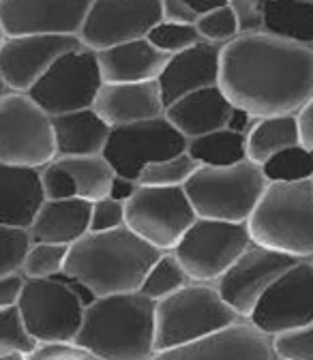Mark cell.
Listing matches in <instances>:
<instances>
[{
    "label": "cell",
    "instance_id": "1",
    "mask_svg": "<svg viewBox=\"0 0 313 360\" xmlns=\"http://www.w3.org/2000/svg\"><path fill=\"white\" fill-rule=\"evenodd\" d=\"M219 86L255 118L298 114L313 99V48L268 32L223 45Z\"/></svg>",
    "mask_w": 313,
    "mask_h": 360
},
{
    "label": "cell",
    "instance_id": "2",
    "mask_svg": "<svg viewBox=\"0 0 313 360\" xmlns=\"http://www.w3.org/2000/svg\"><path fill=\"white\" fill-rule=\"evenodd\" d=\"M161 253L127 225L110 232H88L71 245L65 273L82 281L97 298L140 292Z\"/></svg>",
    "mask_w": 313,
    "mask_h": 360
},
{
    "label": "cell",
    "instance_id": "3",
    "mask_svg": "<svg viewBox=\"0 0 313 360\" xmlns=\"http://www.w3.org/2000/svg\"><path fill=\"white\" fill-rule=\"evenodd\" d=\"M155 307L142 292L101 296L84 309L75 343L101 360H148L155 354Z\"/></svg>",
    "mask_w": 313,
    "mask_h": 360
},
{
    "label": "cell",
    "instance_id": "4",
    "mask_svg": "<svg viewBox=\"0 0 313 360\" xmlns=\"http://www.w3.org/2000/svg\"><path fill=\"white\" fill-rule=\"evenodd\" d=\"M253 243L298 259L313 255V180L268 183L247 221Z\"/></svg>",
    "mask_w": 313,
    "mask_h": 360
},
{
    "label": "cell",
    "instance_id": "5",
    "mask_svg": "<svg viewBox=\"0 0 313 360\" xmlns=\"http://www.w3.org/2000/svg\"><path fill=\"white\" fill-rule=\"evenodd\" d=\"M241 320L215 283L191 281L172 296L157 300L155 352L193 343Z\"/></svg>",
    "mask_w": 313,
    "mask_h": 360
},
{
    "label": "cell",
    "instance_id": "6",
    "mask_svg": "<svg viewBox=\"0 0 313 360\" xmlns=\"http://www.w3.org/2000/svg\"><path fill=\"white\" fill-rule=\"evenodd\" d=\"M266 187L262 165L245 159L223 167L200 165L187 180L185 191L198 217L247 223Z\"/></svg>",
    "mask_w": 313,
    "mask_h": 360
},
{
    "label": "cell",
    "instance_id": "7",
    "mask_svg": "<svg viewBox=\"0 0 313 360\" xmlns=\"http://www.w3.org/2000/svg\"><path fill=\"white\" fill-rule=\"evenodd\" d=\"M251 243L247 223L198 217L172 253L183 264L191 281L217 283Z\"/></svg>",
    "mask_w": 313,
    "mask_h": 360
},
{
    "label": "cell",
    "instance_id": "8",
    "mask_svg": "<svg viewBox=\"0 0 313 360\" xmlns=\"http://www.w3.org/2000/svg\"><path fill=\"white\" fill-rule=\"evenodd\" d=\"M103 84L97 52L79 45L63 54L26 95L46 114L58 116L95 108Z\"/></svg>",
    "mask_w": 313,
    "mask_h": 360
},
{
    "label": "cell",
    "instance_id": "9",
    "mask_svg": "<svg viewBox=\"0 0 313 360\" xmlns=\"http://www.w3.org/2000/svg\"><path fill=\"white\" fill-rule=\"evenodd\" d=\"M54 159L52 116L26 93H9L0 101V161L43 167Z\"/></svg>",
    "mask_w": 313,
    "mask_h": 360
},
{
    "label": "cell",
    "instance_id": "10",
    "mask_svg": "<svg viewBox=\"0 0 313 360\" xmlns=\"http://www.w3.org/2000/svg\"><path fill=\"white\" fill-rule=\"evenodd\" d=\"M127 228L159 251H172L198 219L185 187H138L124 204Z\"/></svg>",
    "mask_w": 313,
    "mask_h": 360
},
{
    "label": "cell",
    "instance_id": "11",
    "mask_svg": "<svg viewBox=\"0 0 313 360\" xmlns=\"http://www.w3.org/2000/svg\"><path fill=\"white\" fill-rule=\"evenodd\" d=\"M84 302L63 279H26L18 311L37 343L75 341L84 322Z\"/></svg>",
    "mask_w": 313,
    "mask_h": 360
},
{
    "label": "cell",
    "instance_id": "12",
    "mask_svg": "<svg viewBox=\"0 0 313 360\" xmlns=\"http://www.w3.org/2000/svg\"><path fill=\"white\" fill-rule=\"evenodd\" d=\"M187 148L189 140L163 114L142 122L112 127L103 157L118 176L138 180L146 165L183 155Z\"/></svg>",
    "mask_w": 313,
    "mask_h": 360
},
{
    "label": "cell",
    "instance_id": "13",
    "mask_svg": "<svg viewBox=\"0 0 313 360\" xmlns=\"http://www.w3.org/2000/svg\"><path fill=\"white\" fill-rule=\"evenodd\" d=\"M257 330L277 337L313 322V268L296 262L268 288L247 318Z\"/></svg>",
    "mask_w": 313,
    "mask_h": 360
},
{
    "label": "cell",
    "instance_id": "14",
    "mask_svg": "<svg viewBox=\"0 0 313 360\" xmlns=\"http://www.w3.org/2000/svg\"><path fill=\"white\" fill-rule=\"evenodd\" d=\"M161 22V0H93L77 32L82 45L95 52L148 37Z\"/></svg>",
    "mask_w": 313,
    "mask_h": 360
},
{
    "label": "cell",
    "instance_id": "15",
    "mask_svg": "<svg viewBox=\"0 0 313 360\" xmlns=\"http://www.w3.org/2000/svg\"><path fill=\"white\" fill-rule=\"evenodd\" d=\"M298 257L251 243L243 255L217 279V290L243 320H247L262 294L271 288Z\"/></svg>",
    "mask_w": 313,
    "mask_h": 360
},
{
    "label": "cell",
    "instance_id": "16",
    "mask_svg": "<svg viewBox=\"0 0 313 360\" xmlns=\"http://www.w3.org/2000/svg\"><path fill=\"white\" fill-rule=\"evenodd\" d=\"M79 45L77 34L7 37L0 48V75L13 93H28L63 54L77 50Z\"/></svg>",
    "mask_w": 313,
    "mask_h": 360
},
{
    "label": "cell",
    "instance_id": "17",
    "mask_svg": "<svg viewBox=\"0 0 313 360\" xmlns=\"http://www.w3.org/2000/svg\"><path fill=\"white\" fill-rule=\"evenodd\" d=\"M93 0H0L7 37L77 34Z\"/></svg>",
    "mask_w": 313,
    "mask_h": 360
},
{
    "label": "cell",
    "instance_id": "18",
    "mask_svg": "<svg viewBox=\"0 0 313 360\" xmlns=\"http://www.w3.org/2000/svg\"><path fill=\"white\" fill-rule=\"evenodd\" d=\"M273 337L241 320L187 345L155 352L148 360H275Z\"/></svg>",
    "mask_w": 313,
    "mask_h": 360
},
{
    "label": "cell",
    "instance_id": "19",
    "mask_svg": "<svg viewBox=\"0 0 313 360\" xmlns=\"http://www.w3.org/2000/svg\"><path fill=\"white\" fill-rule=\"evenodd\" d=\"M221 52L223 45L202 39L189 50L170 56L167 65L157 77L165 108L196 90L217 86L221 75Z\"/></svg>",
    "mask_w": 313,
    "mask_h": 360
},
{
    "label": "cell",
    "instance_id": "20",
    "mask_svg": "<svg viewBox=\"0 0 313 360\" xmlns=\"http://www.w3.org/2000/svg\"><path fill=\"white\" fill-rule=\"evenodd\" d=\"M46 200L41 167L0 161V225L28 230Z\"/></svg>",
    "mask_w": 313,
    "mask_h": 360
},
{
    "label": "cell",
    "instance_id": "21",
    "mask_svg": "<svg viewBox=\"0 0 313 360\" xmlns=\"http://www.w3.org/2000/svg\"><path fill=\"white\" fill-rule=\"evenodd\" d=\"M95 110L110 127L133 124L165 114V101L159 82H136V84H103Z\"/></svg>",
    "mask_w": 313,
    "mask_h": 360
},
{
    "label": "cell",
    "instance_id": "22",
    "mask_svg": "<svg viewBox=\"0 0 313 360\" xmlns=\"http://www.w3.org/2000/svg\"><path fill=\"white\" fill-rule=\"evenodd\" d=\"M232 108L234 103L217 84L174 101L165 108V116L187 140H193L210 131L226 129Z\"/></svg>",
    "mask_w": 313,
    "mask_h": 360
},
{
    "label": "cell",
    "instance_id": "23",
    "mask_svg": "<svg viewBox=\"0 0 313 360\" xmlns=\"http://www.w3.org/2000/svg\"><path fill=\"white\" fill-rule=\"evenodd\" d=\"M103 82L108 84H136L153 82L161 75L170 56L159 52L144 37L118 43L114 48L97 52Z\"/></svg>",
    "mask_w": 313,
    "mask_h": 360
},
{
    "label": "cell",
    "instance_id": "24",
    "mask_svg": "<svg viewBox=\"0 0 313 360\" xmlns=\"http://www.w3.org/2000/svg\"><path fill=\"white\" fill-rule=\"evenodd\" d=\"M93 202L82 198L46 200L28 228L32 243H52L71 247L91 232Z\"/></svg>",
    "mask_w": 313,
    "mask_h": 360
},
{
    "label": "cell",
    "instance_id": "25",
    "mask_svg": "<svg viewBox=\"0 0 313 360\" xmlns=\"http://www.w3.org/2000/svg\"><path fill=\"white\" fill-rule=\"evenodd\" d=\"M56 157L103 155L112 127L95 108L52 116Z\"/></svg>",
    "mask_w": 313,
    "mask_h": 360
},
{
    "label": "cell",
    "instance_id": "26",
    "mask_svg": "<svg viewBox=\"0 0 313 360\" xmlns=\"http://www.w3.org/2000/svg\"><path fill=\"white\" fill-rule=\"evenodd\" d=\"M302 142L298 114H279L257 118L247 133V159L264 163L273 155Z\"/></svg>",
    "mask_w": 313,
    "mask_h": 360
},
{
    "label": "cell",
    "instance_id": "27",
    "mask_svg": "<svg viewBox=\"0 0 313 360\" xmlns=\"http://www.w3.org/2000/svg\"><path fill=\"white\" fill-rule=\"evenodd\" d=\"M264 32L313 48V7L298 0H271Z\"/></svg>",
    "mask_w": 313,
    "mask_h": 360
},
{
    "label": "cell",
    "instance_id": "28",
    "mask_svg": "<svg viewBox=\"0 0 313 360\" xmlns=\"http://www.w3.org/2000/svg\"><path fill=\"white\" fill-rule=\"evenodd\" d=\"M187 153L193 157L198 165H208V167L241 163L247 159V135L230 129H217L206 135H200V138L189 140Z\"/></svg>",
    "mask_w": 313,
    "mask_h": 360
},
{
    "label": "cell",
    "instance_id": "29",
    "mask_svg": "<svg viewBox=\"0 0 313 360\" xmlns=\"http://www.w3.org/2000/svg\"><path fill=\"white\" fill-rule=\"evenodd\" d=\"M56 161L71 174L75 189H77V198L97 202L110 195V187H112L116 172L103 155L56 157Z\"/></svg>",
    "mask_w": 313,
    "mask_h": 360
},
{
    "label": "cell",
    "instance_id": "30",
    "mask_svg": "<svg viewBox=\"0 0 313 360\" xmlns=\"http://www.w3.org/2000/svg\"><path fill=\"white\" fill-rule=\"evenodd\" d=\"M191 283V277L172 251H163L146 273L140 292L151 300H163Z\"/></svg>",
    "mask_w": 313,
    "mask_h": 360
},
{
    "label": "cell",
    "instance_id": "31",
    "mask_svg": "<svg viewBox=\"0 0 313 360\" xmlns=\"http://www.w3.org/2000/svg\"><path fill=\"white\" fill-rule=\"evenodd\" d=\"M262 172L268 183H296L313 180V148L307 144L290 146L262 163Z\"/></svg>",
    "mask_w": 313,
    "mask_h": 360
},
{
    "label": "cell",
    "instance_id": "32",
    "mask_svg": "<svg viewBox=\"0 0 313 360\" xmlns=\"http://www.w3.org/2000/svg\"><path fill=\"white\" fill-rule=\"evenodd\" d=\"M198 163L189 153L176 155L146 165L138 178L142 187H185L187 180L198 172Z\"/></svg>",
    "mask_w": 313,
    "mask_h": 360
},
{
    "label": "cell",
    "instance_id": "33",
    "mask_svg": "<svg viewBox=\"0 0 313 360\" xmlns=\"http://www.w3.org/2000/svg\"><path fill=\"white\" fill-rule=\"evenodd\" d=\"M67 245H52V243H32L24 264L22 273L26 279H54L60 273H65L67 257H69Z\"/></svg>",
    "mask_w": 313,
    "mask_h": 360
},
{
    "label": "cell",
    "instance_id": "34",
    "mask_svg": "<svg viewBox=\"0 0 313 360\" xmlns=\"http://www.w3.org/2000/svg\"><path fill=\"white\" fill-rule=\"evenodd\" d=\"M155 48L167 56H174L178 52L189 50L191 45L200 43L202 37L196 26H185V24H170V22H159L146 37Z\"/></svg>",
    "mask_w": 313,
    "mask_h": 360
},
{
    "label": "cell",
    "instance_id": "35",
    "mask_svg": "<svg viewBox=\"0 0 313 360\" xmlns=\"http://www.w3.org/2000/svg\"><path fill=\"white\" fill-rule=\"evenodd\" d=\"M37 341L24 326V320L18 307L0 309V356L5 354H28Z\"/></svg>",
    "mask_w": 313,
    "mask_h": 360
},
{
    "label": "cell",
    "instance_id": "36",
    "mask_svg": "<svg viewBox=\"0 0 313 360\" xmlns=\"http://www.w3.org/2000/svg\"><path fill=\"white\" fill-rule=\"evenodd\" d=\"M196 28L204 41L219 43V45H228L230 41H234L241 34L238 20H236L234 11L230 9V5L215 9L206 15H200Z\"/></svg>",
    "mask_w": 313,
    "mask_h": 360
},
{
    "label": "cell",
    "instance_id": "37",
    "mask_svg": "<svg viewBox=\"0 0 313 360\" xmlns=\"http://www.w3.org/2000/svg\"><path fill=\"white\" fill-rule=\"evenodd\" d=\"M32 240L28 230H13L0 225V277L20 273Z\"/></svg>",
    "mask_w": 313,
    "mask_h": 360
},
{
    "label": "cell",
    "instance_id": "38",
    "mask_svg": "<svg viewBox=\"0 0 313 360\" xmlns=\"http://www.w3.org/2000/svg\"><path fill=\"white\" fill-rule=\"evenodd\" d=\"M275 354L290 360H313V322L273 337Z\"/></svg>",
    "mask_w": 313,
    "mask_h": 360
},
{
    "label": "cell",
    "instance_id": "39",
    "mask_svg": "<svg viewBox=\"0 0 313 360\" xmlns=\"http://www.w3.org/2000/svg\"><path fill=\"white\" fill-rule=\"evenodd\" d=\"M41 183L48 200H69L77 198V189L71 174L54 159L52 163L41 167Z\"/></svg>",
    "mask_w": 313,
    "mask_h": 360
},
{
    "label": "cell",
    "instance_id": "40",
    "mask_svg": "<svg viewBox=\"0 0 313 360\" xmlns=\"http://www.w3.org/2000/svg\"><path fill=\"white\" fill-rule=\"evenodd\" d=\"M127 225V212H124V202L103 198L93 202V212H91V232H110L118 230Z\"/></svg>",
    "mask_w": 313,
    "mask_h": 360
},
{
    "label": "cell",
    "instance_id": "41",
    "mask_svg": "<svg viewBox=\"0 0 313 360\" xmlns=\"http://www.w3.org/2000/svg\"><path fill=\"white\" fill-rule=\"evenodd\" d=\"M268 5H271V0H230V9L238 20L241 34L264 30V18Z\"/></svg>",
    "mask_w": 313,
    "mask_h": 360
},
{
    "label": "cell",
    "instance_id": "42",
    "mask_svg": "<svg viewBox=\"0 0 313 360\" xmlns=\"http://www.w3.org/2000/svg\"><path fill=\"white\" fill-rule=\"evenodd\" d=\"M24 356L26 360H84L91 354L75 341H43Z\"/></svg>",
    "mask_w": 313,
    "mask_h": 360
},
{
    "label": "cell",
    "instance_id": "43",
    "mask_svg": "<svg viewBox=\"0 0 313 360\" xmlns=\"http://www.w3.org/2000/svg\"><path fill=\"white\" fill-rule=\"evenodd\" d=\"M161 20L170 24L196 26L198 13L185 3V0H161Z\"/></svg>",
    "mask_w": 313,
    "mask_h": 360
},
{
    "label": "cell",
    "instance_id": "44",
    "mask_svg": "<svg viewBox=\"0 0 313 360\" xmlns=\"http://www.w3.org/2000/svg\"><path fill=\"white\" fill-rule=\"evenodd\" d=\"M26 277L20 270V273H11L0 277V309H9V307H18V300L22 296Z\"/></svg>",
    "mask_w": 313,
    "mask_h": 360
},
{
    "label": "cell",
    "instance_id": "45",
    "mask_svg": "<svg viewBox=\"0 0 313 360\" xmlns=\"http://www.w3.org/2000/svg\"><path fill=\"white\" fill-rule=\"evenodd\" d=\"M138 187H140L138 180H131V178H124V176H118V174H116L114 180H112V187H110V195H108V198L127 204L133 195H136Z\"/></svg>",
    "mask_w": 313,
    "mask_h": 360
},
{
    "label": "cell",
    "instance_id": "46",
    "mask_svg": "<svg viewBox=\"0 0 313 360\" xmlns=\"http://www.w3.org/2000/svg\"><path fill=\"white\" fill-rule=\"evenodd\" d=\"M255 120H257V118H255L251 112H247V110H243V108L234 105V108H232V114H230V118H228L226 129L247 135V133L251 131V127L255 124Z\"/></svg>",
    "mask_w": 313,
    "mask_h": 360
},
{
    "label": "cell",
    "instance_id": "47",
    "mask_svg": "<svg viewBox=\"0 0 313 360\" xmlns=\"http://www.w3.org/2000/svg\"><path fill=\"white\" fill-rule=\"evenodd\" d=\"M298 120H300L302 144L313 148V99L298 112Z\"/></svg>",
    "mask_w": 313,
    "mask_h": 360
},
{
    "label": "cell",
    "instance_id": "48",
    "mask_svg": "<svg viewBox=\"0 0 313 360\" xmlns=\"http://www.w3.org/2000/svg\"><path fill=\"white\" fill-rule=\"evenodd\" d=\"M185 3L200 15H206L215 9H221V7H228L230 0H185Z\"/></svg>",
    "mask_w": 313,
    "mask_h": 360
},
{
    "label": "cell",
    "instance_id": "49",
    "mask_svg": "<svg viewBox=\"0 0 313 360\" xmlns=\"http://www.w3.org/2000/svg\"><path fill=\"white\" fill-rule=\"evenodd\" d=\"M9 93H13V90L7 86V82H5V77L3 75H0V101H3Z\"/></svg>",
    "mask_w": 313,
    "mask_h": 360
},
{
    "label": "cell",
    "instance_id": "50",
    "mask_svg": "<svg viewBox=\"0 0 313 360\" xmlns=\"http://www.w3.org/2000/svg\"><path fill=\"white\" fill-rule=\"evenodd\" d=\"M0 360H26L24 354L15 352V354H5V356H0Z\"/></svg>",
    "mask_w": 313,
    "mask_h": 360
},
{
    "label": "cell",
    "instance_id": "51",
    "mask_svg": "<svg viewBox=\"0 0 313 360\" xmlns=\"http://www.w3.org/2000/svg\"><path fill=\"white\" fill-rule=\"evenodd\" d=\"M5 39H7V34H5V28H3V24H0V48H3Z\"/></svg>",
    "mask_w": 313,
    "mask_h": 360
},
{
    "label": "cell",
    "instance_id": "52",
    "mask_svg": "<svg viewBox=\"0 0 313 360\" xmlns=\"http://www.w3.org/2000/svg\"><path fill=\"white\" fill-rule=\"evenodd\" d=\"M298 3H305V5H311L313 7V0H298Z\"/></svg>",
    "mask_w": 313,
    "mask_h": 360
},
{
    "label": "cell",
    "instance_id": "53",
    "mask_svg": "<svg viewBox=\"0 0 313 360\" xmlns=\"http://www.w3.org/2000/svg\"><path fill=\"white\" fill-rule=\"evenodd\" d=\"M84 360H101V358H97V356H86Z\"/></svg>",
    "mask_w": 313,
    "mask_h": 360
},
{
    "label": "cell",
    "instance_id": "54",
    "mask_svg": "<svg viewBox=\"0 0 313 360\" xmlns=\"http://www.w3.org/2000/svg\"><path fill=\"white\" fill-rule=\"evenodd\" d=\"M307 262H309V264H311V268H313V255H311V257H307Z\"/></svg>",
    "mask_w": 313,
    "mask_h": 360
},
{
    "label": "cell",
    "instance_id": "55",
    "mask_svg": "<svg viewBox=\"0 0 313 360\" xmlns=\"http://www.w3.org/2000/svg\"><path fill=\"white\" fill-rule=\"evenodd\" d=\"M275 360H290V358H281V356H275Z\"/></svg>",
    "mask_w": 313,
    "mask_h": 360
}]
</instances>
